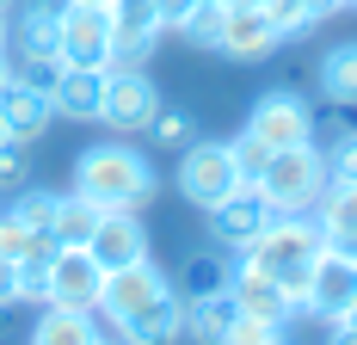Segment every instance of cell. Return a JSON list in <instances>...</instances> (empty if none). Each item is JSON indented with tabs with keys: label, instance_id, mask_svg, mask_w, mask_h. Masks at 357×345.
Returning a JSON list of instances; mask_svg holds the SVG:
<instances>
[{
	"label": "cell",
	"instance_id": "obj_7",
	"mask_svg": "<svg viewBox=\"0 0 357 345\" xmlns=\"http://www.w3.org/2000/svg\"><path fill=\"white\" fill-rule=\"evenodd\" d=\"M160 111V87L148 80V68H105V105H99V124H111L117 136H136L154 124Z\"/></svg>",
	"mask_w": 357,
	"mask_h": 345
},
{
	"label": "cell",
	"instance_id": "obj_9",
	"mask_svg": "<svg viewBox=\"0 0 357 345\" xmlns=\"http://www.w3.org/2000/svg\"><path fill=\"white\" fill-rule=\"evenodd\" d=\"M247 130H252V136H265L271 148H296V142H314V105L302 99L296 87H271V93H259V99H252Z\"/></svg>",
	"mask_w": 357,
	"mask_h": 345
},
{
	"label": "cell",
	"instance_id": "obj_28",
	"mask_svg": "<svg viewBox=\"0 0 357 345\" xmlns=\"http://www.w3.org/2000/svg\"><path fill=\"white\" fill-rule=\"evenodd\" d=\"M321 161H326V179H357V130H351V124L326 130Z\"/></svg>",
	"mask_w": 357,
	"mask_h": 345
},
{
	"label": "cell",
	"instance_id": "obj_39",
	"mask_svg": "<svg viewBox=\"0 0 357 345\" xmlns=\"http://www.w3.org/2000/svg\"><path fill=\"white\" fill-rule=\"evenodd\" d=\"M6 136H13V130H6V124H0V142H6Z\"/></svg>",
	"mask_w": 357,
	"mask_h": 345
},
{
	"label": "cell",
	"instance_id": "obj_27",
	"mask_svg": "<svg viewBox=\"0 0 357 345\" xmlns=\"http://www.w3.org/2000/svg\"><path fill=\"white\" fill-rule=\"evenodd\" d=\"M56 198L62 191H43V185H19V198H13V216L37 228V235H50V222H56Z\"/></svg>",
	"mask_w": 357,
	"mask_h": 345
},
{
	"label": "cell",
	"instance_id": "obj_30",
	"mask_svg": "<svg viewBox=\"0 0 357 345\" xmlns=\"http://www.w3.org/2000/svg\"><path fill=\"white\" fill-rule=\"evenodd\" d=\"M148 136L160 142V148H185V142L197 136V117H191V111H154Z\"/></svg>",
	"mask_w": 357,
	"mask_h": 345
},
{
	"label": "cell",
	"instance_id": "obj_36",
	"mask_svg": "<svg viewBox=\"0 0 357 345\" xmlns=\"http://www.w3.org/2000/svg\"><path fill=\"white\" fill-rule=\"evenodd\" d=\"M6 74H13V62H6V50H0V80H6Z\"/></svg>",
	"mask_w": 357,
	"mask_h": 345
},
{
	"label": "cell",
	"instance_id": "obj_16",
	"mask_svg": "<svg viewBox=\"0 0 357 345\" xmlns=\"http://www.w3.org/2000/svg\"><path fill=\"white\" fill-rule=\"evenodd\" d=\"M86 253L99 259V272H117V265H136V259H148V228L136 210H105L99 216V228H93V241H86Z\"/></svg>",
	"mask_w": 357,
	"mask_h": 345
},
{
	"label": "cell",
	"instance_id": "obj_4",
	"mask_svg": "<svg viewBox=\"0 0 357 345\" xmlns=\"http://www.w3.org/2000/svg\"><path fill=\"white\" fill-rule=\"evenodd\" d=\"M252 185L265 191V204L278 210V216H308V210L321 204V191H326V161H321V142L271 148V161H265V172H259Z\"/></svg>",
	"mask_w": 357,
	"mask_h": 345
},
{
	"label": "cell",
	"instance_id": "obj_19",
	"mask_svg": "<svg viewBox=\"0 0 357 345\" xmlns=\"http://www.w3.org/2000/svg\"><path fill=\"white\" fill-rule=\"evenodd\" d=\"M93 339H105L93 309H62V302H43V314H37V327H31V345H93Z\"/></svg>",
	"mask_w": 357,
	"mask_h": 345
},
{
	"label": "cell",
	"instance_id": "obj_18",
	"mask_svg": "<svg viewBox=\"0 0 357 345\" xmlns=\"http://www.w3.org/2000/svg\"><path fill=\"white\" fill-rule=\"evenodd\" d=\"M314 222H321L326 247H357V179H326L321 204H314Z\"/></svg>",
	"mask_w": 357,
	"mask_h": 345
},
{
	"label": "cell",
	"instance_id": "obj_11",
	"mask_svg": "<svg viewBox=\"0 0 357 345\" xmlns=\"http://www.w3.org/2000/svg\"><path fill=\"white\" fill-rule=\"evenodd\" d=\"M228 296H234V309H241V314H252V321H271V327H289V321L302 314V309H296V296H289L271 272H259L252 259H234Z\"/></svg>",
	"mask_w": 357,
	"mask_h": 345
},
{
	"label": "cell",
	"instance_id": "obj_22",
	"mask_svg": "<svg viewBox=\"0 0 357 345\" xmlns=\"http://www.w3.org/2000/svg\"><path fill=\"white\" fill-rule=\"evenodd\" d=\"M99 216H105V210L93 204V198L62 191V198H56V222H50V241H56V247H86V241H93V228H99Z\"/></svg>",
	"mask_w": 357,
	"mask_h": 345
},
{
	"label": "cell",
	"instance_id": "obj_38",
	"mask_svg": "<svg viewBox=\"0 0 357 345\" xmlns=\"http://www.w3.org/2000/svg\"><path fill=\"white\" fill-rule=\"evenodd\" d=\"M0 13H13V0H0Z\"/></svg>",
	"mask_w": 357,
	"mask_h": 345
},
{
	"label": "cell",
	"instance_id": "obj_34",
	"mask_svg": "<svg viewBox=\"0 0 357 345\" xmlns=\"http://www.w3.org/2000/svg\"><path fill=\"white\" fill-rule=\"evenodd\" d=\"M326 327H333V339H345V345H357V296L351 302H345V309L333 314V321H326Z\"/></svg>",
	"mask_w": 357,
	"mask_h": 345
},
{
	"label": "cell",
	"instance_id": "obj_23",
	"mask_svg": "<svg viewBox=\"0 0 357 345\" xmlns=\"http://www.w3.org/2000/svg\"><path fill=\"white\" fill-rule=\"evenodd\" d=\"M228 277H234V265H228V253H222V247L191 253V259L178 265V296H210V290H228Z\"/></svg>",
	"mask_w": 357,
	"mask_h": 345
},
{
	"label": "cell",
	"instance_id": "obj_13",
	"mask_svg": "<svg viewBox=\"0 0 357 345\" xmlns=\"http://www.w3.org/2000/svg\"><path fill=\"white\" fill-rule=\"evenodd\" d=\"M99 284H105V272L86 247H50V302L99 314Z\"/></svg>",
	"mask_w": 357,
	"mask_h": 345
},
{
	"label": "cell",
	"instance_id": "obj_41",
	"mask_svg": "<svg viewBox=\"0 0 357 345\" xmlns=\"http://www.w3.org/2000/svg\"><path fill=\"white\" fill-rule=\"evenodd\" d=\"M351 253H357V247H351Z\"/></svg>",
	"mask_w": 357,
	"mask_h": 345
},
{
	"label": "cell",
	"instance_id": "obj_5",
	"mask_svg": "<svg viewBox=\"0 0 357 345\" xmlns=\"http://www.w3.org/2000/svg\"><path fill=\"white\" fill-rule=\"evenodd\" d=\"M247 179L234 167V148L228 142H210V136H191L178 148V198L191 210H215L228 191H241Z\"/></svg>",
	"mask_w": 357,
	"mask_h": 345
},
{
	"label": "cell",
	"instance_id": "obj_14",
	"mask_svg": "<svg viewBox=\"0 0 357 345\" xmlns=\"http://www.w3.org/2000/svg\"><path fill=\"white\" fill-rule=\"evenodd\" d=\"M278 19L265 13V6H234L228 0V25H222V43H215V56H228V62H265V56H278Z\"/></svg>",
	"mask_w": 357,
	"mask_h": 345
},
{
	"label": "cell",
	"instance_id": "obj_31",
	"mask_svg": "<svg viewBox=\"0 0 357 345\" xmlns=\"http://www.w3.org/2000/svg\"><path fill=\"white\" fill-rule=\"evenodd\" d=\"M228 148H234V167H241V179H259V172H265V161H271V142L252 136V130H241Z\"/></svg>",
	"mask_w": 357,
	"mask_h": 345
},
{
	"label": "cell",
	"instance_id": "obj_20",
	"mask_svg": "<svg viewBox=\"0 0 357 345\" xmlns=\"http://www.w3.org/2000/svg\"><path fill=\"white\" fill-rule=\"evenodd\" d=\"M234 321H241L234 296H228V290H210V296H185V321H178V333L228 345V327H234Z\"/></svg>",
	"mask_w": 357,
	"mask_h": 345
},
{
	"label": "cell",
	"instance_id": "obj_33",
	"mask_svg": "<svg viewBox=\"0 0 357 345\" xmlns=\"http://www.w3.org/2000/svg\"><path fill=\"white\" fill-rule=\"evenodd\" d=\"M13 302H19V259L0 253V309H13Z\"/></svg>",
	"mask_w": 357,
	"mask_h": 345
},
{
	"label": "cell",
	"instance_id": "obj_1",
	"mask_svg": "<svg viewBox=\"0 0 357 345\" xmlns=\"http://www.w3.org/2000/svg\"><path fill=\"white\" fill-rule=\"evenodd\" d=\"M99 314L111 321V333L154 345V339H178L185 296H178V284L154 259H136V265L105 272V284H99Z\"/></svg>",
	"mask_w": 357,
	"mask_h": 345
},
{
	"label": "cell",
	"instance_id": "obj_3",
	"mask_svg": "<svg viewBox=\"0 0 357 345\" xmlns=\"http://www.w3.org/2000/svg\"><path fill=\"white\" fill-rule=\"evenodd\" d=\"M321 253H326V235H321V222H314V210H308V216H271L241 259H252L259 272H271L296 296V309H302V290H308V272H314Z\"/></svg>",
	"mask_w": 357,
	"mask_h": 345
},
{
	"label": "cell",
	"instance_id": "obj_8",
	"mask_svg": "<svg viewBox=\"0 0 357 345\" xmlns=\"http://www.w3.org/2000/svg\"><path fill=\"white\" fill-rule=\"evenodd\" d=\"M62 62L68 68H111V6L62 0Z\"/></svg>",
	"mask_w": 357,
	"mask_h": 345
},
{
	"label": "cell",
	"instance_id": "obj_24",
	"mask_svg": "<svg viewBox=\"0 0 357 345\" xmlns=\"http://www.w3.org/2000/svg\"><path fill=\"white\" fill-rule=\"evenodd\" d=\"M222 25H228V0H191V13L178 19L173 31L191 43V50H215L222 43Z\"/></svg>",
	"mask_w": 357,
	"mask_h": 345
},
{
	"label": "cell",
	"instance_id": "obj_37",
	"mask_svg": "<svg viewBox=\"0 0 357 345\" xmlns=\"http://www.w3.org/2000/svg\"><path fill=\"white\" fill-rule=\"evenodd\" d=\"M0 50H6V13H0Z\"/></svg>",
	"mask_w": 357,
	"mask_h": 345
},
{
	"label": "cell",
	"instance_id": "obj_6",
	"mask_svg": "<svg viewBox=\"0 0 357 345\" xmlns=\"http://www.w3.org/2000/svg\"><path fill=\"white\" fill-rule=\"evenodd\" d=\"M6 43L19 50V74L50 87V74L62 68V0H25V13L6 31Z\"/></svg>",
	"mask_w": 357,
	"mask_h": 345
},
{
	"label": "cell",
	"instance_id": "obj_15",
	"mask_svg": "<svg viewBox=\"0 0 357 345\" xmlns=\"http://www.w3.org/2000/svg\"><path fill=\"white\" fill-rule=\"evenodd\" d=\"M0 124L13 130V136H25V142H37L50 124H56V105H50V87L43 80H31V74H6L0 80Z\"/></svg>",
	"mask_w": 357,
	"mask_h": 345
},
{
	"label": "cell",
	"instance_id": "obj_26",
	"mask_svg": "<svg viewBox=\"0 0 357 345\" xmlns=\"http://www.w3.org/2000/svg\"><path fill=\"white\" fill-rule=\"evenodd\" d=\"M50 247H56L50 235H37V228H25L13 210H0V253H6V259H19V265H25V259L50 253Z\"/></svg>",
	"mask_w": 357,
	"mask_h": 345
},
{
	"label": "cell",
	"instance_id": "obj_12",
	"mask_svg": "<svg viewBox=\"0 0 357 345\" xmlns=\"http://www.w3.org/2000/svg\"><path fill=\"white\" fill-rule=\"evenodd\" d=\"M351 296H357V253H345V247H326L321 259H314V272H308L302 314H314V321H333V314L345 309Z\"/></svg>",
	"mask_w": 357,
	"mask_h": 345
},
{
	"label": "cell",
	"instance_id": "obj_40",
	"mask_svg": "<svg viewBox=\"0 0 357 345\" xmlns=\"http://www.w3.org/2000/svg\"><path fill=\"white\" fill-rule=\"evenodd\" d=\"M99 6H111V0H99Z\"/></svg>",
	"mask_w": 357,
	"mask_h": 345
},
{
	"label": "cell",
	"instance_id": "obj_17",
	"mask_svg": "<svg viewBox=\"0 0 357 345\" xmlns=\"http://www.w3.org/2000/svg\"><path fill=\"white\" fill-rule=\"evenodd\" d=\"M50 105L56 117H74V124H99V105H105V68H62L50 74Z\"/></svg>",
	"mask_w": 357,
	"mask_h": 345
},
{
	"label": "cell",
	"instance_id": "obj_29",
	"mask_svg": "<svg viewBox=\"0 0 357 345\" xmlns=\"http://www.w3.org/2000/svg\"><path fill=\"white\" fill-rule=\"evenodd\" d=\"M25 179H31V142L6 136V142H0V191H19Z\"/></svg>",
	"mask_w": 357,
	"mask_h": 345
},
{
	"label": "cell",
	"instance_id": "obj_32",
	"mask_svg": "<svg viewBox=\"0 0 357 345\" xmlns=\"http://www.w3.org/2000/svg\"><path fill=\"white\" fill-rule=\"evenodd\" d=\"M284 339V327H271V321H252V314H241L234 327H228V345H278Z\"/></svg>",
	"mask_w": 357,
	"mask_h": 345
},
{
	"label": "cell",
	"instance_id": "obj_21",
	"mask_svg": "<svg viewBox=\"0 0 357 345\" xmlns=\"http://www.w3.org/2000/svg\"><path fill=\"white\" fill-rule=\"evenodd\" d=\"M314 87H321V99H326V105H345V111H357V37L333 43V50L321 56Z\"/></svg>",
	"mask_w": 357,
	"mask_h": 345
},
{
	"label": "cell",
	"instance_id": "obj_10",
	"mask_svg": "<svg viewBox=\"0 0 357 345\" xmlns=\"http://www.w3.org/2000/svg\"><path fill=\"white\" fill-rule=\"evenodd\" d=\"M204 216H210V235H215V247L241 259V253L252 247V235H259V228H265V222H271L278 210L265 204V191H259V185L247 179L241 191H228V198H222L215 210H204Z\"/></svg>",
	"mask_w": 357,
	"mask_h": 345
},
{
	"label": "cell",
	"instance_id": "obj_35",
	"mask_svg": "<svg viewBox=\"0 0 357 345\" xmlns=\"http://www.w3.org/2000/svg\"><path fill=\"white\" fill-rule=\"evenodd\" d=\"M154 13H160V25H167V31H173L178 19H185V13H191V0H154Z\"/></svg>",
	"mask_w": 357,
	"mask_h": 345
},
{
	"label": "cell",
	"instance_id": "obj_2",
	"mask_svg": "<svg viewBox=\"0 0 357 345\" xmlns=\"http://www.w3.org/2000/svg\"><path fill=\"white\" fill-rule=\"evenodd\" d=\"M74 191L93 198L99 210H142L160 191V179H154L142 148H130V142H93L74 161Z\"/></svg>",
	"mask_w": 357,
	"mask_h": 345
},
{
	"label": "cell",
	"instance_id": "obj_25",
	"mask_svg": "<svg viewBox=\"0 0 357 345\" xmlns=\"http://www.w3.org/2000/svg\"><path fill=\"white\" fill-rule=\"evenodd\" d=\"M265 13L278 19V31H284V43H289V37H302V31H314V25H326V19L339 13V0H271Z\"/></svg>",
	"mask_w": 357,
	"mask_h": 345
}]
</instances>
